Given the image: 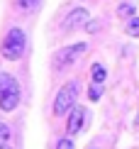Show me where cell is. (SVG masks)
Wrapping results in <instances>:
<instances>
[{
	"label": "cell",
	"mask_w": 139,
	"mask_h": 149,
	"mask_svg": "<svg viewBox=\"0 0 139 149\" xmlns=\"http://www.w3.org/2000/svg\"><path fill=\"white\" fill-rule=\"evenodd\" d=\"M85 120H88V113H85V108H81V105H73L71 115H68V122H66V132L71 134V137H76V134H78L81 130H83Z\"/></svg>",
	"instance_id": "cell-5"
},
{
	"label": "cell",
	"mask_w": 139,
	"mask_h": 149,
	"mask_svg": "<svg viewBox=\"0 0 139 149\" xmlns=\"http://www.w3.org/2000/svg\"><path fill=\"white\" fill-rule=\"evenodd\" d=\"M85 49H88L85 42H78V44H71V47L59 49V52L54 54V64H56V69H66L68 64H73V61L85 52Z\"/></svg>",
	"instance_id": "cell-4"
},
{
	"label": "cell",
	"mask_w": 139,
	"mask_h": 149,
	"mask_svg": "<svg viewBox=\"0 0 139 149\" xmlns=\"http://www.w3.org/2000/svg\"><path fill=\"white\" fill-rule=\"evenodd\" d=\"M20 103V83L10 73H0V110L12 113Z\"/></svg>",
	"instance_id": "cell-1"
},
{
	"label": "cell",
	"mask_w": 139,
	"mask_h": 149,
	"mask_svg": "<svg viewBox=\"0 0 139 149\" xmlns=\"http://www.w3.org/2000/svg\"><path fill=\"white\" fill-rule=\"evenodd\" d=\"M127 34L129 37H139V17H132L127 22Z\"/></svg>",
	"instance_id": "cell-10"
},
{
	"label": "cell",
	"mask_w": 139,
	"mask_h": 149,
	"mask_svg": "<svg viewBox=\"0 0 139 149\" xmlns=\"http://www.w3.org/2000/svg\"><path fill=\"white\" fill-rule=\"evenodd\" d=\"M117 15L120 17H129V20H132V15H134V5H129L127 0H124V5H120V8H117Z\"/></svg>",
	"instance_id": "cell-9"
},
{
	"label": "cell",
	"mask_w": 139,
	"mask_h": 149,
	"mask_svg": "<svg viewBox=\"0 0 139 149\" xmlns=\"http://www.w3.org/2000/svg\"><path fill=\"white\" fill-rule=\"evenodd\" d=\"M127 3H129V0H127Z\"/></svg>",
	"instance_id": "cell-15"
},
{
	"label": "cell",
	"mask_w": 139,
	"mask_h": 149,
	"mask_svg": "<svg viewBox=\"0 0 139 149\" xmlns=\"http://www.w3.org/2000/svg\"><path fill=\"white\" fill-rule=\"evenodd\" d=\"M76 98H78V83H76V81H68L64 88L59 91V95H56V100H54V115L71 113Z\"/></svg>",
	"instance_id": "cell-3"
},
{
	"label": "cell",
	"mask_w": 139,
	"mask_h": 149,
	"mask_svg": "<svg viewBox=\"0 0 139 149\" xmlns=\"http://www.w3.org/2000/svg\"><path fill=\"white\" fill-rule=\"evenodd\" d=\"M100 95H103V83H93L90 88H88V98L95 103V100H100Z\"/></svg>",
	"instance_id": "cell-7"
},
{
	"label": "cell",
	"mask_w": 139,
	"mask_h": 149,
	"mask_svg": "<svg viewBox=\"0 0 139 149\" xmlns=\"http://www.w3.org/2000/svg\"><path fill=\"white\" fill-rule=\"evenodd\" d=\"M0 149H12V147H10V144H3V147H0Z\"/></svg>",
	"instance_id": "cell-14"
},
{
	"label": "cell",
	"mask_w": 139,
	"mask_h": 149,
	"mask_svg": "<svg viewBox=\"0 0 139 149\" xmlns=\"http://www.w3.org/2000/svg\"><path fill=\"white\" fill-rule=\"evenodd\" d=\"M17 10H22V12H29V10H32L34 8V5H37V0H17Z\"/></svg>",
	"instance_id": "cell-12"
},
{
	"label": "cell",
	"mask_w": 139,
	"mask_h": 149,
	"mask_svg": "<svg viewBox=\"0 0 139 149\" xmlns=\"http://www.w3.org/2000/svg\"><path fill=\"white\" fill-rule=\"evenodd\" d=\"M56 149H73V142L68 139V137H66V139H59V144H56Z\"/></svg>",
	"instance_id": "cell-13"
},
{
	"label": "cell",
	"mask_w": 139,
	"mask_h": 149,
	"mask_svg": "<svg viewBox=\"0 0 139 149\" xmlns=\"http://www.w3.org/2000/svg\"><path fill=\"white\" fill-rule=\"evenodd\" d=\"M105 76H107V71H105L100 64H95V66H93V83H103V81H105Z\"/></svg>",
	"instance_id": "cell-8"
},
{
	"label": "cell",
	"mask_w": 139,
	"mask_h": 149,
	"mask_svg": "<svg viewBox=\"0 0 139 149\" xmlns=\"http://www.w3.org/2000/svg\"><path fill=\"white\" fill-rule=\"evenodd\" d=\"M85 22H88V10L78 8L73 12H68V17L64 20V29L68 32V29H76V27H81V24H85Z\"/></svg>",
	"instance_id": "cell-6"
},
{
	"label": "cell",
	"mask_w": 139,
	"mask_h": 149,
	"mask_svg": "<svg viewBox=\"0 0 139 149\" xmlns=\"http://www.w3.org/2000/svg\"><path fill=\"white\" fill-rule=\"evenodd\" d=\"M8 142H10V127L5 122H0V147L8 144Z\"/></svg>",
	"instance_id": "cell-11"
},
{
	"label": "cell",
	"mask_w": 139,
	"mask_h": 149,
	"mask_svg": "<svg viewBox=\"0 0 139 149\" xmlns=\"http://www.w3.org/2000/svg\"><path fill=\"white\" fill-rule=\"evenodd\" d=\"M24 47H27V39H24V32L20 27H12L3 39V56L8 61H17L24 54Z\"/></svg>",
	"instance_id": "cell-2"
}]
</instances>
